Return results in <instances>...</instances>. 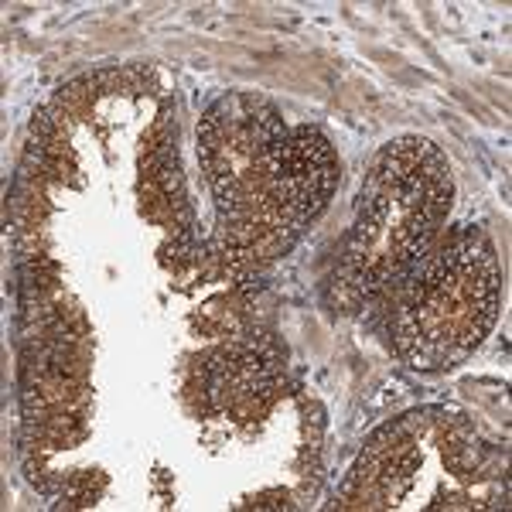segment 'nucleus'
<instances>
[{"label": "nucleus", "instance_id": "obj_1", "mask_svg": "<svg viewBox=\"0 0 512 512\" xmlns=\"http://www.w3.org/2000/svg\"><path fill=\"white\" fill-rule=\"evenodd\" d=\"M291 127L267 99L229 93L198 123V161L216 195V250L229 267H256L291 250L284 216V151Z\"/></svg>", "mask_w": 512, "mask_h": 512}, {"label": "nucleus", "instance_id": "obj_2", "mask_svg": "<svg viewBox=\"0 0 512 512\" xmlns=\"http://www.w3.org/2000/svg\"><path fill=\"white\" fill-rule=\"evenodd\" d=\"M451 195L454 181L441 147L417 134L390 140L369 164L355 205L335 280L345 301H373L400 284L441 233Z\"/></svg>", "mask_w": 512, "mask_h": 512}, {"label": "nucleus", "instance_id": "obj_3", "mask_svg": "<svg viewBox=\"0 0 512 512\" xmlns=\"http://www.w3.org/2000/svg\"><path fill=\"white\" fill-rule=\"evenodd\" d=\"M499 294L492 239L478 226H461L403 277L390 315L396 349L417 369L458 366L492 332Z\"/></svg>", "mask_w": 512, "mask_h": 512}, {"label": "nucleus", "instance_id": "obj_4", "mask_svg": "<svg viewBox=\"0 0 512 512\" xmlns=\"http://www.w3.org/2000/svg\"><path fill=\"white\" fill-rule=\"evenodd\" d=\"M280 373V352L270 338L246 335L226 345L205 366V400L209 410H253L256 400H267Z\"/></svg>", "mask_w": 512, "mask_h": 512}, {"label": "nucleus", "instance_id": "obj_5", "mask_svg": "<svg viewBox=\"0 0 512 512\" xmlns=\"http://www.w3.org/2000/svg\"><path fill=\"white\" fill-rule=\"evenodd\" d=\"M338 185V158L328 137L311 123L291 127L284 151V216L301 233L332 202Z\"/></svg>", "mask_w": 512, "mask_h": 512}, {"label": "nucleus", "instance_id": "obj_6", "mask_svg": "<svg viewBox=\"0 0 512 512\" xmlns=\"http://www.w3.org/2000/svg\"><path fill=\"white\" fill-rule=\"evenodd\" d=\"M420 458L414 444L403 434L386 431L379 441L362 454L355 472L345 485V509H390L403 499V492L414 482Z\"/></svg>", "mask_w": 512, "mask_h": 512}]
</instances>
